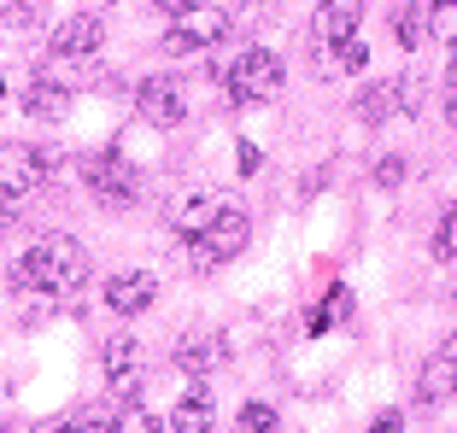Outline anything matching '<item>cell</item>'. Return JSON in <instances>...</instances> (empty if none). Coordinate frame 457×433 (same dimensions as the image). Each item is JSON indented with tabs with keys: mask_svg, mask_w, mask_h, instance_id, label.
I'll return each mask as SVG.
<instances>
[{
	"mask_svg": "<svg viewBox=\"0 0 457 433\" xmlns=\"http://www.w3.org/2000/svg\"><path fill=\"white\" fill-rule=\"evenodd\" d=\"M404 182V159H381L376 164V188H399Z\"/></svg>",
	"mask_w": 457,
	"mask_h": 433,
	"instance_id": "obj_26",
	"label": "cell"
},
{
	"mask_svg": "<svg viewBox=\"0 0 457 433\" xmlns=\"http://www.w3.org/2000/svg\"><path fill=\"white\" fill-rule=\"evenodd\" d=\"M82 282H88V252H82V241H71V234H41L12 264V287L24 298H41V305L71 298Z\"/></svg>",
	"mask_w": 457,
	"mask_h": 433,
	"instance_id": "obj_1",
	"label": "cell"
},
{
	"mask_svg": "<svg viewBox=\"0 0 457 433\" xmlns=\"http://www.w3.org/2000/svg\"><path fill=\"white\" fill-rule=\"evenodd\" d=\"M370 428H376V433H399V428H404V416H399V410H381Z\"/></svg>",
	"mask_w": 457,
	"mask_h": 433,
	"instance_id": "obj_27",
	"label": "cell"
},
{
	"mask_svg": "<svg viewBox=\"0 0 457 433\" xmlns=\"http://www.w3.org/2000/svg\"><path fill=\"white\" fill-rule=\"evenodd\" d=\"M363 59H370V47H363L358 36L317 47V70H323V77H352V70H363Z\"/></svg>",
	"mask_w": 457,
	"mask_h": 433,
	"instance_id": "obj_18",
	"label": "cell"
},
{
	"mask_svg": "<svg viewBox=\"0 0 457 433\" xmlns=\"http://www.w3.org/2000/svg\"><path fill=\"white\" fill-rule=\"evenodd\" d=\"M358 24H363V0H323L311 18V36H317V47H328V41L358 36Z\"/></svg>",
	"mask_w": 457,
	"mask_h": 433,
	"instance_id": "obj_12",
	"label": "cell"
},
{
	"mask_svg": "<svg viewBox=\"0 0 457 433\" xmlns=\"http://www.w3.org/2000/svg\"><path fill=\"white\" fill-rule=\"evenodd\" d=\"M235 428H241V433H270V428H276V410H270V404H246L241 416H235Z\"/></svg>",
	"mask_w": 457,
	"mask_h": 433,
	"instance_id": "obj_24",
	"label": "cell"
},
{
	"mask_svg": "<svg viewBox=\"0 0 457 433\" xmlns=\"http://www.w3.org/2000/svg\"><path fill=\"white\" fill-rule=\"evenodd\" d=\"M47 182V159L36 147H0V205H24Z\"/></svg>",
	"mask_w": 457,
	"mask_h": 433,
	"instance_id": "obj_6",
	"label": "cell"
},
{
	"mask_svg": "<svg viewBox=\"0 0 457 433\" xmlns=\"http://www.w3.org/2000/svg\"><path fill=\"white\" fill-rule=\"evenodd\" d=\"M228 36V12L223 6H205V0H194L188 12H176L170 29H164V53L170 59H188V53H205V47H223Z\"/></svg>",
	"mask_w": 457,
	"mask_h": 433,
	"instance_id": "obj_4",
	"label": "cell"
},
{
	"mask_svg": "<svg viewBox=\"0 0 457 433\" xmlns=\"http://www.w3.org/2000/svg\"><path fill=\"white\" fill-rule=\"evenodd\" d=\"M153 298H159V282H153L147 270H123V275H112V282H106V305L118 316H141Z\"/></svg>",
	"mask_w": 457,
	"mask_h": 433,
	"instance_id": "obj_11",
	"label": "cell"
},
{
	"mask_svg": "<svg viewBox=\"0 0 457 433\" xmlns=\"http://www.w3.org/2000/svg\"><path fill=\"white\" fill-rule=\"evenodd\" d=\"M153 6H159V12H170V18H176V12H188L194 0H153Z\"/></svg>",
	"mask_w": 457,
	"mask_h": 433,
	"instance_id": "obj_30",
	"label": "cell"
},
{
	"mask_svg": "<svg viewBox=\"0 0 457 433\" xmlns=\"http://www.w3.org/2000/svg\"><path fill=\"white\" fill-rule=\"evenodd\" d=\"M82 182H88V193H95L100 205H135V193H141V176H135V164L123 159V152L100 147L82 159Z\"/></svg>",
	"mask_w": 457,
	"mask_h": 433,
	"instance_id": "obj_5",
	"label": "cell"
},
{
	"mask_svg": "<svg viewBox=\"0 0 457 433\" xmlns=\"http://www.w3.org/2000/svg\"><path fill=\"white\" fill-rule=\"evenodd\" d=\"M135 111H141L153 129H176V123L188 118V100H182V88H176L170 77H147L135 88Z\"/></svg>",
	"mask_w": 457,
	"mask_h": 433,
	"instance_id": "obj_7",
	"label": "cell"
},
{
	"mask_svg": "<svg viewBox=\"0 0 457 433\" xmlns=\"http://www.w3.org/2000/svg\"><path fill=\"white\" fill-rule=\"evenodd\" d=\"M176 364H182V375H212V369L228 364V339L217 334V328H194V334L176 346Z\"/></svg>",
	"mask_w": 457,
	"mask_h": 433,
	"instance_id": "obj_9",
	"label": "cell"
},
{
	"mask_svg": "<svg viewBox=\"0 0 457 433\" xmlns=\"http://www.w3.org/2000/svg\"><path fill=\"white\" fill-rule=\"evenodd\" d=\"M399 94H404V82L381 77V82H370V88L352 100V111H358V123H387L393 111H399Z\"/></svg>",
	"mask_w": 457,
	"mask_h": 433,
	"instance_id": "obj_17",
	"label": "cell"
},
{
	"mask_svg": "<svg viewBox=\"0 0 457 433\" xmlns=\"http://www.w3.org/2000/svg\"><path fill=\"white\" fill-rule=\"evenodd\" d=\"M24 111H29L36 123H59V118L71 111V88H65L59 77H36V82L24 88Z\"/></svg>",
	"mask_w": 457,
	"mask_h": 433,
	"instance_id": "obj_15",
	"label": "cell"
},
{
	"mask_svg": "<svg viewBox=\"0 0 457 433\" xmlns=\"http://www.w3.org/2000/svg\"><path fill=\"white\" fill-rule=\"evenodd\" d=\"M100 41H106V24L88 18V12H77V18H65V24L54 29V47H47V53L54 59H95Z\"/></svg>",
	"mask_w": 457,
	"mask_h": 433,
	"instance_id": "obj_8",
	"label": "cell"
},
{
	"mask_svg": "<svg viewBox=\"0 0 457 433\" xmlns=\"http://www.w3.org/2000/svg\"><path fill=\"white\" fill-rule=\"evenodd\" d=\"M428 252L440 257V264H452V257H457V205H445V211H440V223H434V241H428Z\"/></svg>",
	"mask_w": 457,
	"mask_h": 433,
	"instance_id": "obj_19",
	"label": "cell"
},
{
	"mask_svg": "<svg viewBox=\"0 0 457 433\" xmlns=\"http://www.w3.org/2000/svg\"><path fill=\"white\" fill-rule=\"evenodd\" d=\"M428 36L445 47L457 41V0H428Z\"/></svg>",
	"mask_w": 457,
	"mask_h": 433,
	"instance_id": "obj_20",
	"label": "cell"
},
{
	"mask_svg": "<svg viewBox=\"0 0 457 433\" xmlns=\"http://www.w3.org/2000/svg\"><path fill=\"white\" fill-rule=\"evenodd\" d=\"M12 234V205H0V241Z\"/></svg>",
	"mask_w": 457,
	"mask_h": 433,
	"instance_id": "obj_31",
	"label": "cell"
},
{
	"mask_svg": "<svg viewBox=\"0 0 457 433\" xmlns=\"http://www.w3.org/2000/svg\"><path fill=\"white\" fill-rule=\"evenodd\" d=\"M422 36H428V0H422V6H404V12H399V41H404V47H417Z\"/></svg>",
	"mask_w": 457,
	"mask_h": 433,
	"instance_id": "obj_23",
	"label": "cell"
},
{
	"mask_svg": "<svg viewBox=\"0 0 457 433\" xmlns=\"http://www.w3.org/2000/svg\"><path fill=\"white\" fill-rule=\"evenodd\" d=\"M212 70H217V82L228 88L235 106H270V100L282 94V82H287L282 59L270 53V47H235V53H223Z\"/></svg>",
	"mask_w": 457,
	"mask_h": 433,
	"instance_id": "obj_2",
	"label": "cell"
},
{
	"mask_svg": "<svg viewBox=\"0 0 457 433\" xmlns=\"http://www.w3.org/2000/svg\"><path fill=\"white\" fill-rule=\"evenodd\" d=\"M258 164H264V159H258V147H241V176H253Z\"/></svg>",
	"mask_w": 457,
	"mask_h": 433,
	"instance_id": "obj_29",
	"label": "cell"
},
{
	"mask_svg": "<svg viewBox=\"0 0 457 433\" xmlns=\"http://www.w3.org/2000/svg\"><path fill=\"white\" fill-rule=\"evenodd\" d=\"M452 70H457V41H452Z\"/></svg>",
	"mask_w": 457,
	"mask_h": 433,
	"instance_id": "obj_33",
	"label": "cell"
},
{
	"mask_svg": "<svg viewBox=\"0 0 457 433\" xmlns=\"http://www.w3.org/2000/svg\"><path fill=\"white\" fill-rule=\"evenodd\" d=\"M417 398H422V404H452V398H457V339H452V346H440V352L422 364Z\"/></svg>",
	"mask_w": 457,
	"mask_h": 433,
	"instance_id": "obj_10",
	"label": "cell"
},
{
	"mask_svg": "<svg viewBox=\"0 0 457 433\" xmlns=\"http://www.w3.org/2000/svg\"><path fill=\"white\" fill-rule=\"evenodd\" d=\"M235 6H241V12H258V6H270V0H235Z\"/></svg>",
	"mask_w": 457,
	"mask_h": 433,
	"instance_id": "obj_32",
	"label": "cell"
},
{
	"mask_svg": "<svg viewBox=\"0 0 457 433\" xmlns=\"http://www.w3.org/2000/svg\"><path fill=\"white\" fill-rule=\"evenodd\" d=\"M112 428H129V433H159V428H164V421H159V416H153V410H141V404H129V410H123V416H118V421H112Z\"/></svg>",
	"mask_w": 457,
	"mask_h": 433,
	"instance_id": "obj_25",
	"label": "cell"
},
{
	"mask_svg": "<svg viewBox=\"0 0 457 433\" xmlns=\"http://www.w3.org/2000/svg\"><path fill=\"white\" fill-rule=\"evenodd\" d=\"M246 241H253L246 211H241V205H223L200 234H188V257H194V270H223L228 257L246 252Z\"/></svg>",
	"mask_w": 457,
	"mask_h": 433,
	"instance_id": "obj_3",
	"label": "cell"
},
{
	"mask_svg": "<svg viewBox=\"0 0 457 433\" xmlns=\"http://www.w3.org/2000/svg\"><path fill=\"white\" fill-rule=\"evenodd\" d=\"M100 364H106L112 393H135V364H141V352H135V334H129V328L106 334V346H100Z\"/></svg>",
	"mask_w": 457,
	"mask_h": 433,
	"instance_id": "obj_13",
	"label": "cell"
},
{
	"mask_svg": "<svg viewBox=\"0 0 457 433\" xmlns=\"http://www.w3.org/2000/svg\"><path fill=\"white\" fill-rule=\"evenodd\" d=\"M217 211H223V200H217V193L188 188V193H176V200H170V229L182 234V241H188V234H200Z\"/></svg>",
	"mask_w": 457,
	"mask_h": 433,
	"instance_id": "obj_14",
	"label": "cell"
},
{
	"mask_svg": "<svg viewBox=\"0 0 457 433\" xmlns=\"http://www.w3.org/2000/svg\"><path fill=\"white\" fill-rule=\"evenodd\" d=\"M41 18V0H0V24L6 29H29Z\"/></svg>",
	"mask_w": 457,
	"mask_h": 433,
	"instance_id": "obj_22",
	"label": "cell"
},
{
	"mask_svg": "<svg viewBox=\"0 0 457 433\" xmlns=\"http://www.w3.org/2000/svg\"><path fill=\"white\" fill-rule=\"evenodd\" d=\"M164 428H170V433H212L217 428V410H212V398H205L200 380L182 393V404L170 410V421H164Z\"/></svg>",
	"mask_w": 457,
	"mask_h": 433,
	"instance_id": "obj_16",
	"label": "cell"
},
{
	"mask_svg": "<svg viewBox=\"0 0 457 433\" xmlns=\"http://www.w3.org/2000/svg\"><path fill=\"white\" fill-rule=\"evenodd\" d=\"M445 118L457 123V70H452V77H445Z\"/></svg>",
	"mask_w": 457,
	"mask_h": 433,
	"instance_id": "obj_28",
	"label": "cell"
},
{
	"mask_svg": "<svg viewBox=\"0 0 457 433\" xmlns=\"http://www.w3.org/2000/svg\"><path fill=\"white\" fill-rule=\"evenodd\" d=\"M346 316H352V287H335V293H328V305L311 316V334H323V328L346 323Z\"/></svg>",
	"mask_w": 457,
	"mask_h": 433,
	"instance_id": "obj_21",
	"label": "cell"
}]
</instances>
